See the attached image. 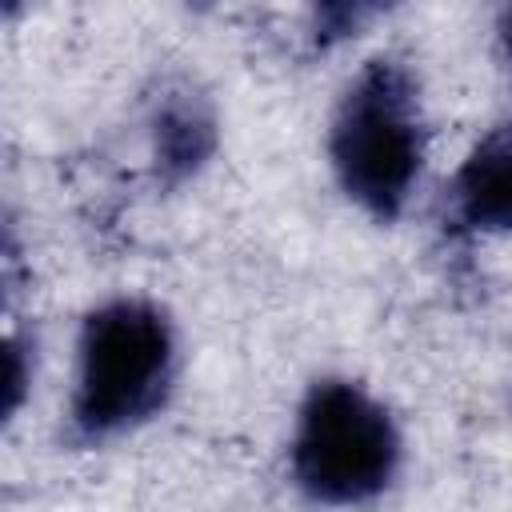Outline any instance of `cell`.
<instances>
[{"instance_id": "1", "label": "cell", "mask_w": 512, "mask_h": 512, "mask_svg": "<svg viewBox=\"0 0 512 512\" xmlns=\"http://www.w3.org/2000/svg\"><path fill=\"white\" fill-rule=\"evenodd\" d=\"M180 344L168 312L144 296H112L84 312L68 392V440L96 448L156 420L176 388Z\"/></svg>"}, {"instance_id": "2", "label": "cell", "mask_w": 512, "mask_h": 512, "mask_svg": "<svg viewBox=\"0 0 512 512\" xmlns=\"http://www.w3.org/2000/svg\"><path fill=\"white\" fill-rule=\"evenodd\" d=\"M324 148L348 204L380 224L400 220L428 160V120L412 68L396 56L364 60L336 96Z\"/></svg>"}, {"instance_id": "3", "label": "cell", "mask_w": 512, "mask_h": 512, "mask_svg": "<svg viewBox=\"0 0 512 512\" xmlns=\"http://www.w3.org/2000/svg\"><path fill=\"white\" fill-rule=\"evenodd\" d=\"M404 436L396 416L360 380L320 376L304 388L288 440V472L320 508L380 500L400 476Z\"/></svg>"}, {"instance_id": "4", "label": "cell", "mask_w": 512, "mask_h": 512, "mask_svg": "<svg viewBox=\"0 0 512 512\" xmlns=\"http://www.w3.org/2000/svg\"><path fill=\"white\" fill-rule=\"evenodd\" d=\"M448 220L468 236L512 232V120L488 128L448 180Z\"/></svg>"}, {"instance_id": "5", "label": "cell", "mask_w": 512, "mask_h": 512, "mask_svg": "<svg viewBox=\"0 0 512 512\" xmlns=\"http://www.w3.org/2000/svg\"><path fill=\"white\" fill-rule=\"evenodd\" d=\"M216 152V116L192 92H168L152 116V156L164 180H188Z\"/></svg>"}, {"instance_id": "6", "label": "cell", "mask_w": 512, "mask_h": 512, "mask_svg": "<svg viewBox=\"0 0 512 512\" xmlns=\"http://www.w3.org/2000/svg\"><path fill=\"white\" fill-rule=\"evenodd\" d=\"M24 344L20 336H8V376H4V416H16L20 400H24V388H28V372H24Z\"/></svg>"}, {"instance_id": "7", "label": "cell", "mask_w": 512, "mask_h": 512, "mask_svg": "<svg viewBox=\"0 0 512 512\" xmlns=\"http://www.w3.org/2000/svg\"><path fill=\"white\" fill-rule=\"evenodd\" d=\"M496 44H500V56H504V64L512 68V4L500 12V20H496Z\"/></svg>"}]
</instances>
